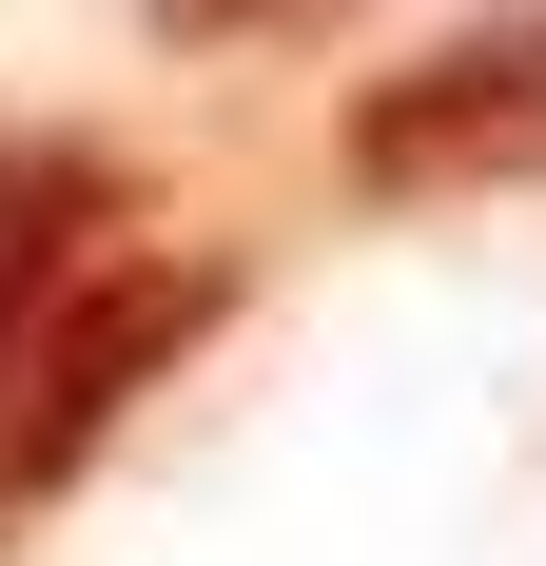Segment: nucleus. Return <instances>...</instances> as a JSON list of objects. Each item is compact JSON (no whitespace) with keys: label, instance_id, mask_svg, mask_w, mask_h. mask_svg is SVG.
Segmentation results:
<instances>
[{"label":"nucleus","instance_id":"nucleus-1","mask_svg":"<svg viewBox=\"0 0 546 566\" xmlns=\"http://www.w3.org/2000/svg\"><path fill=\"white\" fill-rule=\"evenodd\" d=\"M234 313V254H98V274L40 313V352H20V410H0V489L40 509V489H78V469L117 450V410L157 391L176 352Z\"/></svg>","mask_w":546,"mask_h":566},{"label":"nucleus","instance_id":"nucleus-4","mask_svg":"<svg viewBox=\"0 0 546 566\" xmlns=\"http://www.w3.org/2000/svg\"><path fill=\"white\" fill-rule=\"evenodd\" d=\"M176 59H234V40H332V20H371V0H137Z\"/></svg>","mask_w":546,"mask_h":566},{"label":"nucleus","instance_id":"nucleus-2","mask_svg":"<svg viewBox=\"0 0 546 566\" xmlns=\"http://www.w3.org/2000/svg\"><path fill=\"white\" fill-rule=\"evenodd\" d=\"M332 157H351V196H527L546 176V0L430 40L410 78H371L332 117Z\"/></svg>","mask_w":546,"mask_h":566},{"label":"nucleus","instance_id":"nucleus-3","mask_svg":"<svg viewBox=\"0 0 546 566\" xmlns=\"http://www.w3.org/2000/svg\"><path fill=\"white\" fill-rule=\"evenodd\" d=\"M117 254V157L98 137H0V410H20V352H40V313ZM20 509V489H0Z\"/></svg>","mask_w":546,"mask_h":566}]
</instances>
